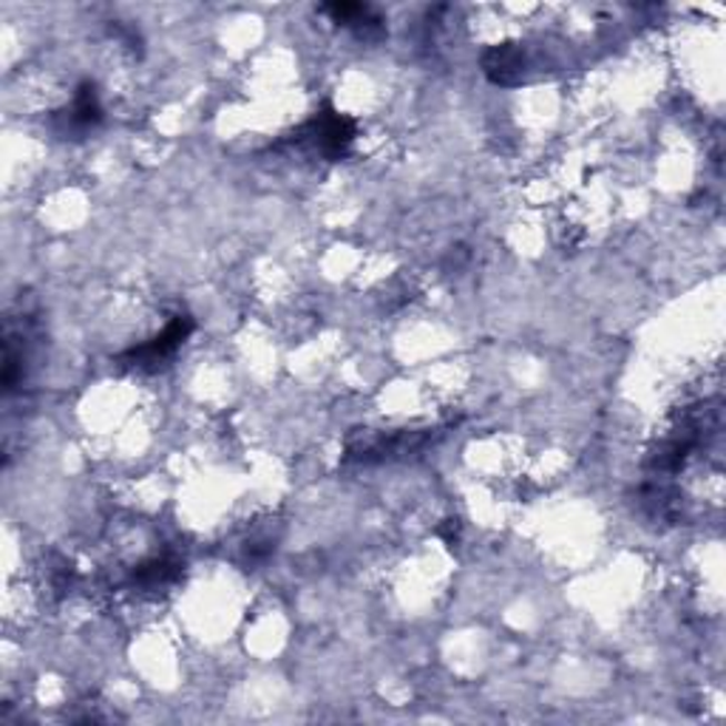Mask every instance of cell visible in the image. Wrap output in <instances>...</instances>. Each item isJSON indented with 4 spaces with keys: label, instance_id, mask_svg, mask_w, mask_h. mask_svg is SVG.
<instances>
[{
    "label": "cell",
    "instance_id": "7a4b0ae2",
    "mask_svg": "<svg viewBox=\"0 0 726 726\" xmlns=\"http://www.w3.org/2000/svg\"><path fill=\"white\" fill-rule=\"evenodd\" d=\"M193 330L191 319L188 315H179L173 324H168V330L162 332V335H157V339L151 341V344L140 346V350H131L128 352V361L134 363V366H148V363H160L162 357L171 355L173 350H177L182 341L188 339V332Z\"/></svg>",
    "mask_w": 726,
    "mask_h": 726
},
{
    "label": "cell",
    "instance_id": "6da1fadb",
    "mask_svg": "<svg viewBox=\"0 0 726 726\" xmlns=\"http://www.w3.org/2000/svg\"><path fill=\"white\" fill-rule=\"evenodd\" d=\"M301 134L304 137H299V140L310 142V145L324 153V157H341V153L350 148L355 131H352L350 120H344V117L335 114V111H326V114L315 117L310 125H304Z\"/></svg>",
    "mask_w": 726,
    "mask_h": 726
}]
</instances>
